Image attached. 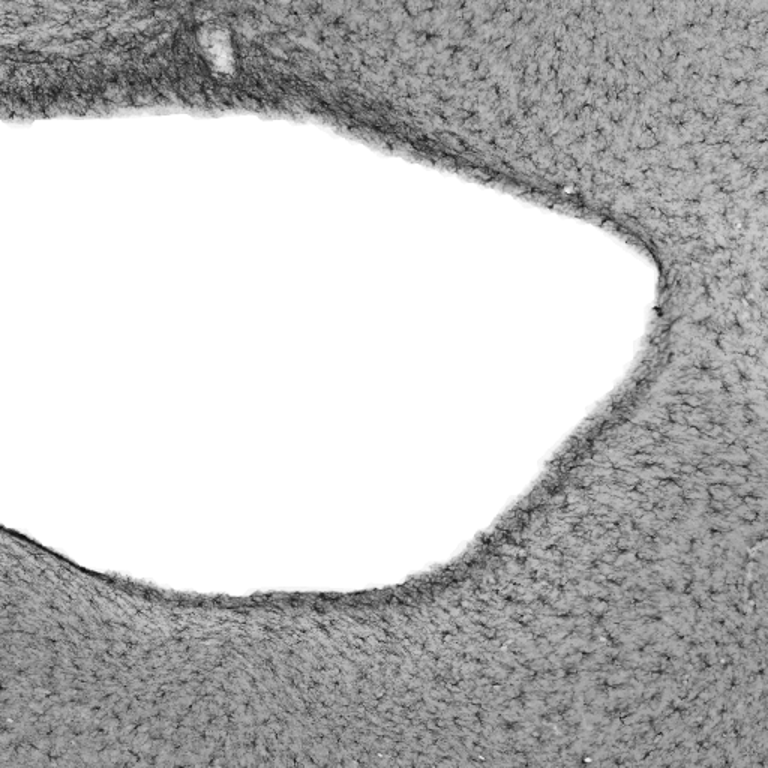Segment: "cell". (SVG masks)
<instances>
[{
	"label": "cell",
	"instance_id": "cell-1",
	"mask_svg": "<svg viewBox=\"0 0 768 768\" xmlns=\"http://www.w3.org/2000/svg\"><path fill=\"white\" fill-rule=\"evenodd\" d=\"M198 47L206 62L216 74H228L231 71L230 38L219 27L203 26L197 33Z\"/></svg>",
	"mask_w": 768,
	"mask_h": 768
}]
</instances>
